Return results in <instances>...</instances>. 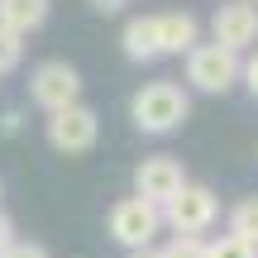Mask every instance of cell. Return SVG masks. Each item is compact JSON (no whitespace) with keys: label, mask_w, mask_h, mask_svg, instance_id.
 <instances>
[{"label":"cell","mask_w":258,"mask_h":258,"mask_svg":"<svg viewBox=\"0 0 258 258\" xmlns=\"http://www.w3.org/2000/svg\"><path fill=\"white\" fill-rule=\"evenodd\" d=\"M244 86H249V96L258 101V53L249 57V62H244Z\"/></svg>","instance_id":"obj_17"},{"label":"cell","mask_w":258,"mask_h":258,"mask_svg":"<svg viewBox=\"0 0 258 258\" xmlns=\"http://www.w3.org/2000/svg\"><path fill=\"white\" fill-rule=\"evenodd\" d=\"M186 115H191V96L177 82H148L129 101V120L139 134H177L186 124Z\"/></svg>","instance_id":"obj_1"},{"label":"cell","mask_w":258,"mask_h":258,"mask_svg":"<svg viewBox=\"0 0 258 258\" xmlns=\"http://www.w3.org/2000/svg\"><path fill=\"white\" fill-rule=\"evenodd\" d=\"M0 258H53V253L43 244H34V239H15L10 249H0Z\"/></svg>","instance_id":"obj_16"},{"label":"cell","mask_w":258,"mask_h":258,"mask_svg":"<svg viewBox=\"0 0 258 258\" xmlns=\"http://www.w3.org/2000/svg\"><path fill=\"white\" fill-rule=\"evenodd\" d=\"M91 5H96V10H105V15H115V10H120L124 0H91Z\"/></svg>","instance_id":"obj_20"},{"label":"cell","mask_w":258,"mask_h":258,"mask_svg":"<svg viewBox=\"0 0 258 258\" xmlns=\"http://www.w3.org/2000/svg\"><path fill=\"white\" fill-rule=\"evenodd\" d=\"M211 34L220 38L225 48H234V53L253 48V43H258V5H253V0H230V5H215Z\"/></svg>","instance_id":"obj_8"},{"label":"cell","mask_w":258,"mask_h":258,"mask_svg":"<svg viewBox=\"0 0 258 258\" xmlns=\"http://www.w3.org/2000/svg\"><path fill=\"white\" fill-rule=\"evenodd\" d=\"M48 5L53 0H0V24L15 34H34V29H43Z\"/></svg>","instance_id":"obj_11"},{"label":"cell","mask_w":258,"mask_h":258,"mask_svg":"<svg viewBox=\"0 0 258 258\" xmlns=\"http://www.w3.org/2000/svg\"><path fill=\"white\" fill-rule=\"evenodd\" d=\"M29 101L38 105V110H62V105H77L82 101V72H77L72 62H62V57H53V62H38L34 72H29Z\"/></svg>","instance_id":"obj_5"},{"label":"cell","mask_w":258,"mask_h":258,"mask_svg":"<svg viewBox=\"0 0 258 258\" xmlns=\"http://www.w3.org/2000/svg\"><path fill=\"white\" fill-rule=\"evenodd\" d=\"M196 34H201V24H196V15H186V10H167V15H158V43H163V57L191 53Z\"/></svg>","instance_id":"obj_9"},{"label":"cell","mask_w":258,"mask_h":258,"mask_svg":"<svg viewBox=\"0 0 258 258\" xmlns=\"http://www.w3.org/2000/svg\"><path fill=\"white\" fill-rule=\"evenodd\" d=\"M206 258H258V244L230 230V234H220V239L206 244Z\"/></svg>","instance_id":"obj_13"},{"label":"cell","mask_w":258,"mask_h":258,"mask_svg":"<svg viewBox=\"0 0 258 258\" xmlns=\"http://www.w3.org/2000/svg\"><path fill=\"white\" fill-rule=\"evenodd\" d=\"M96 139H101V120H96L91 105H62V110L48 115V148L62 158H82L96 148Z\"/></svg>","instance_id":"obj_4"},{"label":"cell","mask_w":258,"mask_h":258,"mask_svg":"<svg viewBox=\"0 0 258 258\" xmlns=\"http://www.w3.org/2000/svg\"><path fill=\"white\" fill-rule=\"evenodd\" d=\"M163 220L172 225L177 234H206L215 220H220V196L201 182H186L172 201L163 206Z\"/></svg>","instance_id":"obj_6"},{"label":"cell","mask_w":258,"mask_h":258,"mask_svg":"<svg viewBox=\"0 0 258 258\" xmlns=\"http://www.w3.org/2000/svg\"><path fill=\"white\" fill-rule=\"evenodd\" d=\"M182 186H186V172H182V163H177L172 153H153V158H144V163L134 167V191L148 196V201H158V206H167Z\"/></svg>","instance_id":"obj_7"},{"label":"cell","mask_w":258,"mask_h":258,"mask_svg":"<svg viewBox=\"0 0 258 258\" xmlns=\"http://www.w3.org/2000/svg\"><path fill=\"white\" fill-rule=\"evenodd\" d=\"M163 206L148 201V196H124V201L110 206V215H105V230H110V239L120 244V249H148V244L158 239V230H163Z\"/></svg>","instance_id":"obj_3"},{"label":"cell","mask_w":258,"mask_h":258,"mask_svg":"<svg viewBox=\"0 0 258 258\" xmlns=\"http://www.w3.org/2000/svg\"><path fill=\"white\" fill-rule=\"evenodd\" d=\"M163 258H206V239L201 234H172L163 244Z\"/></svg>","instance_id":"obj_15"},{"label":"cell","mask_w":258,"mask_h":258,"mask_svg":"<svg viewBox=\"0 0 258 258\" xmlns=\"http://www.w3.org/2000/svg\"><path fill=\"white\" fill-rule=\"evenodd\" d=\"M19 57H24V34H15V29H5V24H0V77H5V72H15V67H19Z\"/></svg>","instance_id":"obj_14"},{"label":"cell","mask_w":258,"mask_h":258,"mask_svg":"<svg viewBox=\"0 0 258 258\" xmlns=\"http://www.w3.org/2000/svg\"><path fill=\"white\" fill-rule=\"evenodd\" d=\"M10 244H15V220L0 211V249H10Z\"/></svg>","instance_id":"obj_18"},{"label":"cell","mask_w":258,"mask_h":258,"mask_svg":"<svg viewBox=\"0 0 258 258\" xmlns=\"http://www.w3.org/2000/svg\"><path fill=\"white\" fill-rule=\"evenodd\" d=\"M124 57L129 62H153V57H163V43H158V15H139L124 24Z\"/></svg>","instance_id":"obj_10"},{"label":"cell","mask_w":258,"mask_h":258,"mask_svg":"<svg viewBox=\"0 0 258 258\" xmlns=\"http://www.w3.org/2000/svg\"><path fill=\"white\" fill-rule=\"evenodd\" d=\"M186 82H191L196 91H206V96H225V91H234V86L244 82V62L220 38H215V43H196L191 53H186Z\"/></svg>","instance_id":"obj_2"},{"label":"cell","mask_w":258,"mask_h":258,"mask_svg":"<svg viewBox=\"0 0 258 258\" xmlns=\"http://www.w3.org/2000/svg\"><path fill=\"white\" fill-rule=\"evenodd\" d=\"M230 230L258 244V196H239V201L230 206Z\"/></svg>","instance_id":"obj_12"},{"label":"cell","mask_w":258,"mask_h":258,"mask_svg":"<svg viewBox=\"0 0 258 258\" xmlns=\"http://www.w3.org/2000/svg\"><path fill=\"white\" fill-rule=\"evenodd\" d=\"M129 258H163V249H153V244L148 249H129Z\"/></svg>","instance_id":"obj_19"}]
</instances>
